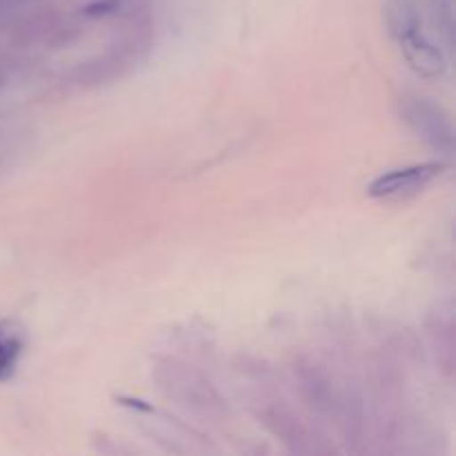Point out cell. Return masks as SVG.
Instances as JSON below:
<instances>
[{"instance_id": "obj_3", "label": "cell", "mask_w": 456, "mask_h": 456, "mask_svg": "<svg viewBox=\"0 0 456 456\" xmlns=\"http://www.w3.org/2000/svg\"><path fill=\"white\" fill-rule=\"evenodd\" d=\"M448 165L444 160H430V163L408 165V167L390 169L383 172L365 187L370 199L387 200V203H403L426 191L436 178L444 176Z\"/></svg>"}, {"instance_id": "obj_7", "label": "cell", "mask_w": 456, "mask_h": 456, "mask_svg": "<svg viewBox=\"0 0 456 456\" xmlns=\"http://www.w3.org/2000/svg\"><path fill=\"white\" fill-rule=\"evenodd\" d=\"M432 3H435V4H452L450 0H432Z\"/></svg>"}, {"instance_id": "obj_2", "label": "cell", "mask_w": 456, "mask_h": 456, "mask_svg": "<svg viewBox=\"0 0 456 456\" xmlns=\"http://www.w3.org/2000/svg\"><path fill=\"white\" fill-rule=\"evenodd\" d=\"M156 379L160 383V390L169 399L178 401V405H183V408L203 414H216L223 408V401L218 399L216 390L187 365L176 363V361H165L163 365L156 368Z\"/></svg>"}, {"instance_id": "obj_5", "label": "cell", "mask_w": 456, "mask_h": 456, "mask_svg": "<svg viewBox=\"0 0 456 456\" xmlns=\"http://www.w3.org/2000/svg\"><path fill=\"white\" fill-rule=\"evenodd\" d=\"M383 20H386L387 31L395 40H403L408 36L417 34L423 27L421 9L417 0H386L383 4Z\"/></svg>"}, {"instance_id": "obj_6", "label": "cell", "mask_w": 456, "mask_h": 456, "mask_svg": "<svg viewBox=\"0 0 456 456\" xmlns=\"http://www.w3.org/2000/svg\"><path fill=\"white\" fill-rule=\"evenodd\" d=\"M22 350H25V341L20 332L13 330L9 321H0V383H7L16 374Z\"/></svg>"}, {"instance_id": "obj_4", "label": "cell", "mask_w": 456, "mask_h": 456, "mask_svg": "<svg viewBox=\"0 0 456 456\" xmlns=\"http://www.w3.org/2000/svg\"><path fill=\"white\" fill-rule=\"evenodd\" d=\"M399 45L410 69L421 76V78H441L445 74V69H448L444 49L435 40L428 38L423 31L408 36Z\"/></svg>"}, {"instance_id": "obj_1", "label": "cell", "mask_w": 456, "mask_h": 456, "mask_svg": "<svg viewBox=\"0 0 456 456\" xmlns=\"http://www.w3.org/2000/svg\"><path fill=\"white\" fill-rule=\"evenodd\" d=\"M401 118L408 125L410 132L432 147L439 154L452 159L454 156V125L448 111L428 96L405 94L399 102Z\"/></svg>"}]
</instances>
